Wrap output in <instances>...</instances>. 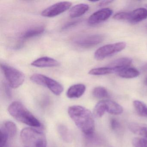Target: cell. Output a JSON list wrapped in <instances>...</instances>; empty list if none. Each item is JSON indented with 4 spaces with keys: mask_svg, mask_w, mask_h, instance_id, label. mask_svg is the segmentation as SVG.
<instances>
[{
    "mask_svg": "<svg viewBox=\"0 0 147 147\" xmlns=\"http://www.w3.org/2000/svg\"><path fill=\"white\" fill-rule=\"evenodd\" d=\"M44 31V27L41 26L32 27L25 31L21 35V38L23 40H26L34 37L37 36L42 34Z\"/></svg>",
    "mask_w": 147,
    "mask_h": 147,
    "instance_id": "17",
    "label": "cell"
},
{
    "mask_svg": "<svg viewBox=\"0 0 147 147\" xmlns=\"http://www.w3.org/2000/svg\"><path fill=\"white\" fill-rule=\"evenodd\" d=\"M8 111L12 117L19 122L32 127L41 126V122L21 102L12 103L8 107Z\"/></svg>",
    "mask_w": 147,
    "mask_h": 147,
    "instance_id": "2",
    "label": "cell"
},
{
    "mask_svg": "<svg viewBox=\"0 0 147 147\" xmlns=\"http://www.w3.org/2000/svg\"><path fill=\"white\" fill-rule=\"evenodd\" d=\"M31 65L37 67H53L59 66L60 63L57 60L54 58L44 57L33 61L31 63Z\"/></svg>",
    "mask_w": 147,
    "mask_h": 147,
    "instance_id": "11",
    "label": "cell"
},
{
    "mask_svg": "<svg viewBox=\"0 0 147 147\" xmlns=\"http://www.w3.org/2000/svg\"><path fill=\"white\" fill-rule=\"evenodd\" d=\"M126 44L124 42H119L107 45L99 48L94 54V58L100 61L124 49Z\"/></svg>",
    "mask_w": 147,
    "mask_h": 147,
    "instance_id": "6",
    "label": "cell"
},
{
    "mask_svg": "<svg viewBox=\"0 0 147 147\" xmlns=\"http://www.w3.org/2000/svg\"></svg>",
    "mask_w": 147,
    "mask_h": 147,
    "instance_id": "33",
    "label": "cell"
},
{
    "mask_svg": "<svg viewBox=\"0 0 147 147\" xmlns=\"http://www.w3.org/2000/svg\"><path fill=\"white\" fill-rule=\"evenodd\" d=\"M68 113L76 126L86 136H92L95 129V124L91 111L81 106L69 107Z\"/></svg>",
    "mask_w": 147,
    "mask_h": 147,
    "instance_id": "1",
    "label": "cell"
},
{
    "mask_svg": "<svg viewBox=\"0 0 147 147\" xmlns=\"http://www.w3.org/2000/svg\"><path fill=\"white\" fill-rule=\"evenodd\" d=\"M119 76L125 79H132L136 78L139 75V72L134 68L127 67L118 72Z\"/></svg>",
    "mask_w": 147,
    "mask_h": 147,
    "instance_id": "18",
    "label": "cell"
},
{
    "mask_svg": "<svg viewBox=\"0 0 147 147\" xmlns=\"http://www.w3.org/2000/svg\"><path fill=\"white\" fill-rule=\"evenodd\" d=\"M132 63V60L129 57H125L119 58L111 62L108 65V67L113 70L114 73H117L120 70L129 67Z\"/></svg>",
    "mask_w": 147,
    "mask_h": 147,
    "instance_id": "12",
    "label": "cell"
},
{
    "mask_svg": "<svg viewBox=\"0 0 147 147\" xmlns=\"http://www.w3.org/2000/svg\"><path fill=\"white\" fill-rule=\"evenodd\" d=\"M1 67L7 83L11 88H18L23 84L25 75L22 72L4 63H1Z\"/></svg>",
    "mask_w": 147,
    "mask_h": 147,
    "instance_id": "4",
    "label": "cell"
},
{
    "mask_svg": "<svg viewBox=\"0 0 147 147\" xmlns=\"http://www.w3.org/2000/svg\"><path fill=\"white\" fill-rule=\"evenodd\" d=\"M133 105L137 113L140 116L147 117V105L140 100L133 101Z\"/></svg>",
    "mask_w": 147,
    "mask_h": 147,
    "instance_id": "20",
    "label": "cell"
},
{
    "mask_svg": "<svg viewBox=\"0 0 147 147\" xmlns=\"http://www.w3.org/2000/svg\"><path fill=\"white\" fill-rule=\"evenodd\" d=\"M106 111L105 100H102L97 103L94 109V115L96 117H101L105 114Z\"/></svg>",
    "mask_w": 147,
    "mask_h": 147,
    "instance_id": "24",
    "label": "cell"
},
{
    "mask_svg": "<svg viewBox=\"0 0 147 147\" xmlns=\"http://www.w3.org/2000/svg\"><path fill=\"white\" fill-rule=\"evenodd\" d=\"M113 73L114 72L113 70L111 68L104 67L92 69L89 71L88 74L91 75L100 76L109 74Z\"/></svg>",
    "mask_w": 147,
    "mask_h": 147,
    "instance_id": "22",
    "label": "cell"
},
{
    "mask_svg": "<svg viewBox=\"0 0 147 147\" xmlns=\"http://www.w3.org/2000/svg\"><path fill=\"white\" fill-rule=\"evenodd\" d=\"M142 70L145 72H147V63L143 67Z\"/></svg>",
    "mask_w": 147,
    "mask_h": 147,
    "instance_id": "31",
    "label": "cell"
},
{
    "mask_svg": "<svg viewBox=\"0 0 147 147\" xmlns=\"http://www.w3.org/2000/svg\"><path fill=\"white\" fill-rule=\"evenodd\" d=\"M34 83L48 88L55 95H60L63 91V87L59 82L48 76L41 74H34L30 77Z\"/></svg>",
    "mask_w": 147,
    "mask_h": 147,
    "instance_id": "5",
    "label": "cell"
},
{
    "mask_svg": "<svg viewBox=\"0 0 147 147\" xmlns=\"http://www.w3.org/2000/svg\"><path fill=\"white\" fill-rule=\"evenodd\" d=\"M9 136L5 129L1 127V138H0V147H6Z\"/></svg>",
    "mask_w": 147,
    "mask_h": 147,
    "instance_id": "25",
    "label": "cell"
},
{
    "mask_svg": "<svg viewBox=\"0 0 147 147\" xmlns=\"http://www.w3.org/2000/svg\"><path fill=\"white\" fill-rule=\"evenodd\" d=\"M86 90V86L84 84H75L68 88L67 96L69 98H78L84 94Z\"/></svg>",
    "mask_w": 147,
    "mask_h": 147,
    "instance_id": "13",
    "label": "cell"
},
{
    "mask_svg": "<svg viewBox=\"0 0 147 147\" xmlns=\"http://www.w3.org/2000/svg\"><path fill=\"white\" fill-rule=\"evenodd\" d=\"M132 143L135 147H147V139L135 138L132 139Z\"/></svg>",
    "mask_w": 147,
    "mask_h": 147,
    "instance_id": "26",
    "label": "cell"
},
{
    "mask_svg": "<svg viewBox=\"0 0 147 147\" xmlns=\"http://www.w3.org/2000/svg\"><path fill=\"white\" fill-rule=\"evenodd\" d=\"M112 10L110 8H105L94 12L89 17L88 23L91 25H94L107 20L111 16Z\"/></svg>",
    "mask_w": 147,
    "mask_h": 147,
    "instance_id": "9",
    "label": "cell"
},
{
    "mask_svg": "<svg viewBox=\"0 0 147 147\" xmlns=\"http://www.w3.org/2000/svg\"><path fill=\"white\" fill-rule=\"evenodd\" d=\"M57 130L63 140L67 143L70 142L72 141V136L67 126L63 125H59L57 127Z\"/></svg>",
    "mask_w": 147,
    "mask_h": 147,
    "instance_id": "19",
    "label": "cell"
},
{
    "mask_svg": "<svg viewBox=\"0 0 147 147\" xmlns=\"http://www.w3.org/2000/svg\"><path fill=\"white\" fill-rule=\"evenodd\" d=\"M147 18V9L139 8L130 12H127L126 21L132 23L141 22Z\"/></svg>",
    "mask_w": 147,
    "mask_h": 147,
    "instance_id": "10",
    "label": "cell"
},
{
    "mask_svg": "<svg viewBox=\"0 0 147 147\" xmlns=\"http://www.w3.org/2000/svg\"><path fill=\"white\" fill-rule=\"evenodd\" d=\"M105 39L101 35H92L76 38L74 41L77 46L82 48H90L99 44Z\"/></svg>",
    "mask_w": 147,
    "mask_h": 147,
    "instance_id": "8",
    "label": "cell"
},
{
    "mask_svg": "<svg viewBox=\"0 0 147 147\" xmlns=\"http://www.w3.org/2000/svg\"><path fill=\"white\" fill-rule=\"evenodd\" d=\"M145 83L146 84V85L147 86V77L146 78V80H145Z\"/></svg>",
    "mask_w": 147,
    "mask_h": 147,
    "instance_id": "32",
    "label": "cell"
},
{
    "mask_svg": "<svg viewBox=\"0 0 147 147\" xmlns=\"http://www.w3.org/2000/svg\"><path fill=\"white\" fill-rule=\"evenodd\" d=\"M129 128L130 130L134 134L142 136L147 139V125L132 123L129 125Z\"/></svg>",
    "mask_w": 147,
    "mask_h": 147,
    "instance_id": "15",
    "label": "cell"
},
{
    "mask_svg": "<svg viewBox=\"0 0 147 147\" xmlns=\"http://www.w3.org/2000/svg\"><path fill=\"white\" fill-rule=\"evenodd\" d=\"M11 88L10 87L7 82V83L6 82H4L3 84V89L5 94L8 98H11L12 97V92Z\"/></svg>",
    "mask_w": 147,
    "mask_h": 147,
    "instance_id": "27",
    "label": "cell"
},
{
    "mask_svg": "<svg viewBox=\"0 0 147 147\" xmlns=\"http://www.w3.org/2000/svg\"><path fill=\"white\" fill-rule=\"evenodd\" d=\"M89 7L87 4H80L76 5L69 10V16L72 18H79L88 11Z\"/></svg>",
    "mask_w": 147,
    "mask_h": 147,
    "instance_id": "14",
    "label": "cell"
},
{
    "mask_svg": "<svg viewBox=\"0 0 147 147\" xmlns=\"http://www.w3.org/2000/svg\"><path fill=\"white\" fill-rule=\"evenodd\" d=\"M20 137L26 147H47V140L45 134L32 128L23 129L20 133Z\"/></svg>",
    "mask_w": 147,
    "mask_h": 147,
    "instance_id": "3",
    "label": "cell"
},
{
    "mask_svg": "<svg viewBox=\"0 0 147 147\" xmlns=\"http://www.w3.org/2000/svg\"><path fill=\"white\" fill-rule=\"evenodd\" d=\"M2 127L5 129L9 137H14L17 134L18 130L17 125L12 121H8L5 122Z\"/></svg>",
    "mask_w": 147,
    "mask_h": 147,
    "instance_id": "21",
    "label": "cell"
},
{
    "mask_svg": "<svg viewBox=\"0 0 147 147\" xmlns=\"http://www.w3.org/2000/svg\"><path fill=\"white\" fill-rule=\"evenodd\" d=\"M111 126L112 129L116 130L119 128L120 124L116 119L112 118L111 120Z\"/></svg>",
    "mask_w": 147,
    "mask_h": 147,
    "instance_id": "28",
    "label": "cell"
},
{
    "mask_svg": "<svg viewBox=\"0 0 147 147\" xmlns=\"http://www.w3.org/2000/svg\"><path fill=\"white\" fill-rule=\"evenodd\" d=\"M72 5L69 1H62L50 6L42 11L41 14L46 18H53L68 10Z\"/></svg>",
    "mask_w": 147,
    "mask_h": 147,
    "instance_id": "7",
    "label": "cell"
},
{
    "mask_svg": "<svg viewBox=\"0 0 147 147\" xmlns=\"http://www.w3.org/2000/svg\"><path fill=\"white\" fill-rule=\"evenodd\" d=\"M113 2V1H101L100 3L99 4V6L100 7L105 6L107 5L111 4Z\"/></svg>",
    "mask_w": 147,
    "mask_h": 147,
    "instance_id": "30",
    "label": "cell"
},
{
    "mask_svg": "<svg viewBox=\"0 0 147 147\" xmlns=\"http://www.w3.org/2000/svg\"><path fill=\"white\" fill-rule=\"evenodd\" d=\"M94 97L98 99L105 98L109 97V93L107 89L101 86H98L94 88L92 91Z\"/></svg>",
    "mask_w": 147,
    "mask_h": 147,
    "instance_id": "23",
    "label": "cell"
},
{
    "mask_svg": "<svg viewBox=\"0 0 147 147\" xmlns=\"http://www.w3.org/2000/svg\"><path fill=\"white\" fill-rule=\"evenodd\" d=\"M78 23H79V21H78V20L69 22V23H67V24H65V25L63 26V29H68L69 27H72V26L75 25L76 24H78Z\"/></svg>",
    "mask_w": 147,
    "mask_h": 147,
    "instance_id": "29",
    "label": "cell"
},
{
    "mask_svg": "<svg viewBox=\"0 0 147 147\" xmlns=\"http://www.w3.org/2000/svg\"><path fill=\"white\" fill-rule=\"evenodd\" d=\"M105 100L106 111L110 114L119 115L123 113V108L121 105L116 102L109 100Z\"/></svg>",
    "mask_w": 147,
    "mask_h": 147,
    "instance_id": "16",
    "label": "cell"
}]
</instances>
